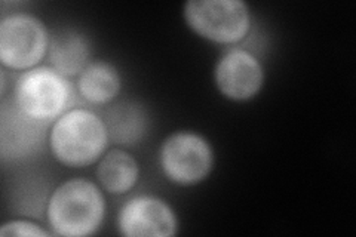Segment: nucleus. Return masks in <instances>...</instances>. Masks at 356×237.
I'll list each match as a JSON object with an SVG mask.
<instances>
[{
  "label": "nucleus",
  "instance_id": "1",
  "mask_svg": "<svg viewBox=\"0 0 356 237\" xmlns=\"http://www.w3.org/2000/svg\"><path fill=\"white\" fill-rule=\"evenodd\" d=\"M104 120L86 108H72L55 119L49 129V149L55 159L70 167L92 165L108 144Z\"/></svg>",
  "mask_w": 356,
  "mask_h": 237
},
{
  "label": "nucleus",
  "instance_id": "2",
  "mask_svg": "<svg viewBox=\"0 0 356 237\" xmlns=\"http://www.w3.org/2000/svg\"><path fill=\"white\" fill-rule=\"evenodd\" d=\"M47 215L55 234L91 236L104 220L106 200L95 183L83 178L69 179L52 191Z\"/></svg>",
  "mask_w": 356,
  "mask_h": 237
},
{
  "label": "nucleus",
  "instance_id": "3",
  "mask_svg": "<svg viewBox=\"0 0 356 237\" xmlns=\"http://www.w3.org/2000/svg\"><path fill=\"white\" fill-rule=\"evenodd\" d=\"M72 98L69 79L52 67H35L19 74L13 99L27 116L51 123L67 111Z\"/></svg>",
  "mask_w": 356,
  "mask_h": 237
},
{
  "label": "nucleus",
  "instance_id": "4",
  "mask_svg": "<svg viewBox=\"0 0 356 237\" xmlns=\"http://www.w3.org/2000/svg\"><path fill=\"white\" fill-rule=\"evenodd\" d=\"M183 15L196 35L221 44L241 42L251 27L250 8L242 0H188Z\"/></svg>",
  "mask_w": 356,
  "mask_h": 237
},
{
  "label": "nucleus",
  "instance_id": "5",
  "mask_svg": "<svg viewBox=\"0 0 356 237\" xmlns=\"http://www.w3.org/2000/svg\"><path fill=\"white\" fill-rule=\"evenodd\" d=\"M159 163L170 181L178 186H195L213 171L214 152L202 135L178 131L163 141Z\"/></svg>",
  "mask_w": 356,
  "mask_h": 237
},
{
  "label": "nucleus",
  "instance_id": "6",
  "mask_svg": "<svg viewBox=\"0 0 356 237\" xmlns=\"http://www.w3.org/2000/svg\"><path fill=\"white\" fill-rule=\"evenodd\" d=\"M49 35L43 22L26 13L10 14L0 21V63L13 70H30L48 52Z\"/></svg>",
  "mask_w": 356,
  "mask_h": 237
},
{
  "label": "nucleus",
  "instance_id": "7",
  "mask_svg": "<svg viewBox=\"0 0 356 237\" xmlns=\"http://www.w3.org/2000/svg\"><path fill=\"white\" fill-rule=\"evenodd\" d=\"M118 229L128 237H171L177 234L175 212L156 196H136L120 208Z\"/></svg>",
  "mask_w": 356,
  "mask_h": 237
},
{
  "label": "nucleus",
  "instance_id": "8",
  "mask_svg": "<svg viewBox=\"0 0 356 237\" xmlns=\"http://www.w3.org/2000/svg\"><path fill=\"white\" fill-rule=\"evenodd\" d=\"M214 81L222 97L232 101H248L257 95L264 83V69L257 56L245 49H230L220 56Z\"/></svg>",
  "mask_w": 356,
  "mask_h": 237
},
{
  "label": "nucleus",
  "instance_id": "9",
  "mask_svg": "<svg viewBox=\"0 0 356 237\" xmlns=\"http://www.w3.org/2000/svg\"><path fill=\"white\" fill-rule=\"evenodd\" d=\"M49 123L33 119L15 101H3L0 119V156L3 162H17L38 153L47 137Z\"/></svg>",
  "mask_w": 356,
  "mask_h": 237
},
{
  "label": "nucleus",
  "instance_id": "10",
  "mask_svg": "<svg viewBox=\"0 0 356 237\" xmlns=\"http://www.w3.org/2000/svg\"><path fill=\"white\" fill-rule=\"evenodd\" d=\"M91 47L83 33L61 27L49 36L48 58L52 69L65 77L79 76L89 64Z\"/></svg>",
  "mask_w": 356,
  "mask_h": 237
},
{
  "label": "nucleus",
  "instance_id": "11",
  "mask_svg": "<svg viewBox=\"0 0 356 237\" xmlns=\"http://www.w3.org/2000/svg\"><path fill=\"white\" fill-rule=\"evenodd\" d=\"M108 140L120 145H136L149 132L147 111L136 101H120L106 113Z\"/></svg>",
  "mask_w": 356,
  "mask_h": 237
},
{
  "label": "nucleus",
  "instance_id": "12",
  "mask_svg": "<svg viewBox=\"0 0 356 237\" xmlns=\"http://www.w3.org/2000/svg\"><path fill=\"white\" fill-rule=\"evenodd\" d=\"M140 166L136 157L125 150L115 149L103 154L97 166L98 183L110 195H125L136 187Z\"/></svg>",
  "mask_w": 356,
  "mask_h": 237
},
{
  "label": "nucleus",
  "instance_id": "13",
  "mask_svg": "<svg viewBox=\"0 0 356 237\" xmlns=\"http://www.w3.org/2000/svg\"><path fill=\"white\" fill-rule=\"evenodd\" d=\"M120 74L106 61L89 63L77 79V89L89 104L103 106L113 101L120 91Z\"/></svg>",
  "mask_w": 356,
  "mask_h": 237
},
{
  "label": "nucleus",
  "instance_id": "14",
  "mask_svg": "<svg viewBox=\"0 0 356 237\" xmlns=\"http://www.w3.org/2000/svg\"><path fill=\"white\" fill-rule=\"evenodd\" d=\"M51 233L43 230L39 224L27 220H10L0 227V236H31V237H47Z\"/></svg>",
  "mask_w": 356,
  "mask_h": 237
}]
</instances>
